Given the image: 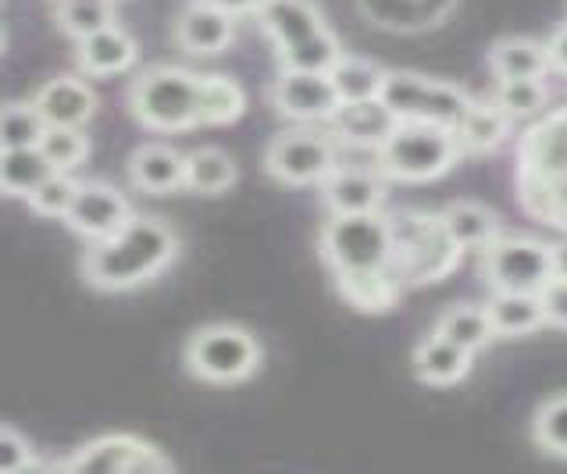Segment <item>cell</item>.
Returning a JSON list of instances; mask_svg holds the SVG:
<instances>
[{"label": "cell", "instance_id": "11", "mask_svg": "<svg viewBox=\"0 0 567 474\" xmlns=\"http://www.w3.org/2000/svg\"><path fill=\"white\" fill-rule=\"evenodd\" d=\"M271 107L289 122L300 125H326L339 107V96L329 83L326 72H293L282 69L268 86Z\"/></svg>", "mask_w": 567, "mask_h": 474}, {"label": "cell", "instance_id": "3", "mask_svg": "<svg viewBox=\"0 0 567 474\" xmlns=\"http://www.w3.org/2000/svg\"><path fill=\"white\" fill-rule=\"evenodd\" d=\"M321 260L336 275H368V271H393L396 243L393 221L382 210L368 215H329L318 236Z\"/></svg>", "mask_w": 567, "mask_h": 474}, {"label": "cell", "instance_id": "17", "mask_svg": "<svg viewBox=\"0 0 567 474\" xmlns=\"http://www.w3.org/2000/svg\"><path fill=\"white\" fill-rule=\"evenodd\" d=\"M457 0H358L364 19L385 32H425L440 29Z\"/></svg>", "mask_w": 567, "mask_h": 474}, {"label": "cell", "instance_id": "41", "mask_svg": "<svg viewBox=\"0 0 567 474\" xmlns=\"http://www.w3.org/2000/svg\"><path fill=\"white\" fill-rule=\"evenodd\" d=\"M539 303H543V321L554 324V329H567V279H549L539 289Z\"/></svg>", "mask_w": 567, "mask_h": 474}, {"label": "cell", "instance_id": "6", "mask_svg": "<svg viewBox=\"0 0 567 474\" xmlns=\"http://www.w3.org/2000/svg\"><path fill=\"white\" fill-rule=\"evenodd\" d=\"M379 101L393 111L396 122H432L446 128L457 125L472 107L467 90L417 72H385Z\"/></svg>", "mask_w": 567, "mask_h": 474}, {"label": "cell", "instance_id": "34", "mask_svg": "<svg viewBox=\"0 0 567 474\" xmlns=\"http://www.w3.org/2000/svg\"><path fill=\"white\" fill-rule=\"evenodd\" d=\"M37 146H40V154L51 161L54 172H75V168H83L90 157V136L83 128L47 125Z\"/></svg>", "mask_w": 567, "mask_h": 474}, {"label": "cell", "instance_id": "40", "mask_svg": "<svg viewBox=\"0 0 567 474\" xmlns=\"http://www.w3.org/2000/svg\"><path fill=\"white\" fill-rule=\"evenodd\" d=\"M40 461H37V450L32 443L22 435L8 429V424H0V474H22V471H37Z\"/></svg>", "mask_w": 567, "mask_h": 474}, {"label": "cell", "instance_id": "22", "mask_svg": "<svg viewBox=\"0 0 567 474\" xmlns=\"http://www.w3.org/2000/svg\"><path fill=\"white\" fill-rule=\"evenodd\" d=\"M329 125L336 128L339 140H347L353 146H368V151H379V143L393 133L396 118H393V111L375 96V101L339 104Z\"/></svg>", "mask_w": 567, "mask_h": 474}, {"label": "cell", "instance_id": "25", "mask_svg": "<svg viewBox=\"0 0 567 474\" xmlns=\"http://www.w3.org/2000/svg\"><path fill=\"white\" fill-rule=\"evenodd\" d=\"M522 154L528 175H567V111L532 128Z\"/></svg>", "mask_w": 567, "mask_h": 474}, {"label": "cell", "instance_id": "28", "mask_svg": "<svg viewBox=\"0 0 567 474\" xmlns=\"http://www.w3.org/2000/svg\"><path fill=\"white\" fill-rule=\"evenodd\" d=\"M51 161L40 154V146H14V151H0V196L8 200H29L47 175H51Z\"/></svg>", "mask_w": 567, "mask_h": 474}, {"label": "cell", "instance_id": "31", "mask_svg": "<svg viewBox=\"0 0 567 474\" xmlns=\"http://www.w3.org/2000/svg\"><path fill=\"white\" fill-rule=\"evenodd\" d=\"M339 292L350 307L364 315H382L400 300V275L396 271H368V275H339Z\"/></svg>", "mask_w": 567, "mask_h": 474}, {"label": "cell", "instance_id": "15", "mask_svg": "<svg viewBox=\"0 0 567 474\" xmlns=\"http://www.w3.org/2000/svg\"><path fill=\"white\" fill-rule=\"evenodd\" d=\"M257 22H261V32L271 40L275 54H286L300 47L303 40L326 32V14H321L311 0H265L257 8Z\"/></svg>", "mask_w": 567, "mask_h": 474}, {"label": "cell", "instance_id": "36", "mask_svg": "<svg viewBox=\"0 0 567 474\" xmlns=\"http://www.w3.org/2000/svg\"><path fill=\"white\" fill-rule=\"evenodd\" d=\"M43 118L32 107V101H8L0 104V151H14V146H37L43 136Z\"/></svg>", "mask_w": 567, "mask_h": 474}, {"label": "cell", "instance_id": "8", "mask_svg": "<svg viewBox=\"0 0 567 474\" xmlns=\"http://www.w3.org/2000/svg\"><path fill=\"white\" fill-rule=\"evenodd\" d=\"M336 165V140L315 125L286 128L265 151V172L282 186H321Z\"/></svg>", "mask_w": 567, "mask_h": 474}, {"label": "cell", "instance_id": "37", "mask_svg": "<svg viewBox=\"0 0 567 474\" xmlns=\"http://www.w3.org/2000/svg\"><path fill=\"white\" fill-rule=\"evenodd\" d=\"M532 439L549 456H564L567 461V392H557V396L539 403L536 418H532Z\"/></svg>", "mask_w": 567, "mask_h": 474}, {"label": "cell", "instance_id": "7", "mask_svg": "<svg viewBox=\"0 0 567 474\" xmlns=\"http://www.w3.org/2000/svg\"><path fill=\"white\" fill-rule=\"evenodd\" d=\"M389 221H393V243H396L393 271L400 275V282H440L461 260V250L443 233L440 215L408 210V215Z\"/></svg>", "mask_w": 567, "mask_h": 474}, {"label": "cell", "instance_id": "43", "mask_svg": "<svg viewBox=\"0 0 567 474\" xmlns=\"http://www.w3.org/2000/svg\"><path fill=\"white\" fill-rule=\"evenodd\" d=\"M549 271H554V279H567V239L549 243Z\"/></svg>", "mask_w": 567, "mask_h": 474}, {"label": "cell", "instance_id": "35", "mask_svg": "<svg viewBox=\"0 0 567 474\" xmlns=\"http://www.w3.org/2000/svg\"><path fill=\"white\" fill-rule=\"evenodd\" d=\"M493 101L504 107L514 122L517 118H532V114H543L549 107L546 75L543 79H496Z\"/></svg>", "mask_w": 567, "mask_h": 474}, {"label": "cell", "instance_id": "23", "mask_svg": "<svg viewBox=\"0 0 567 474\" xmlns=\"http://www.w3.org/2000/svg\"><path fill=\"white\" fill-rule=\"evenodd\" d=\"M440 221H443V233L461 254L485 250L499 236V215L478 200H453L440 215Z\"/></svg>", "mask_w": 567, "mask_h": 474}, {"label": "cell", "instance_id": "39", "mask_svg": "<svg viewBox=\"0 0 567 474\" xmlns=\"http://www.w3.org/2000/svg\"><path fill=\"white\" fill-rule=\"evenodd\" d=\"M339 54H343V47H339L336 32L326 29V32H318V37L303 40L300 47H293V51L279 54V64L293 72H329Z\"/></svg>", "mask_w": 567, "mask_h": 474}, {"label": "cell", "instance_id": "20", "mask_svg": "<svg viewBox=\"0 0 567 474\" xmlns=\"http://www.w3.org/2000/svg\"><path fill=\"white\" fill-rule=\"evenodd\" d=\"M475 353L450 342L446 336L432 332L414 347V374L425 385H457L472 374Z\"/></svg>", "mask_w": 567, "mask_h": 474}, {"label": "cell", "instance_id": "1", "mask_svg": "<svg viewBox=\"0 0 567 474\" xmlns=\"http://www.w3.org/2000/svg\"><path fill=\"white\" fill-rule=\"evenodd\" d=\"M175 257H179L175 228L151 215H133L118 233L90 243L79 260V271L96 292H128L165 275Z\"/></svg>", "mask_w": 567, "mask_h": 474}, {"label": "cell", "instance_id": "44", "mask_svg": "<svg viewBox=\"0 0 567 474\" xmlns=\"http://www.w3.org/2000/svg\"><path fill=\"white\" fill-rule=\"evenodd\" d=\"M210 4H218L229 14H257V8H261L265 0H210Z\"/></svg>", "mask_w": 567, "mask_h": 474}, {"label": "cell", "instance_id": "26", "mask_svg": "<svg viewBox=\"0 0 567 474\" xmlns=\"http://www.w3.org/2000/svg\"><path fill=\"white\" fill-rule=\"evenodd\" d=\"M236 161L221 151V146H197L193 154H186V175L183 189H193L200 196H221L236 186Z\"/></svg>", "mask_w": 567, "mask_h": 474}, {"label": "cell", "instance_id": "2", "mask_svg": "<svg viewBox=\"0 0 567 474\" xmlns=\"http://www.w3.org/2000/svg\"><path fill=\"white\" fill-rule=\"evenodd\" d=\"M128 114L151 133H186L200 125V72L154 64L125 93Z\"/></svg>", "mask_w": 567, "mask_h": 474}, {"label": "cell", "instance_id": "4", "mask_svg": "<svg viewBox=\"0 0 567 474\" xmlns=\"http://www.w3.org/2000/svg\"><path fill=\"white\" fill-rule=\"evenodd\" d=\"M379 175L396 183H432L461 161L453 128L432 122H396L393 133L379 143Z\"/></svg>", "mask_w": 567, "mask_h": 474}, {"label": "cell", "instance_id": "13", "mask_svg": "<svg viewBox=\"0 0 567 474\" xmlns=\"http://www.w3.org/2000/svg\"><path fill=\"white\" fill-rule=\"evenodd\" d=\"M32 107L40 111L43 125L86 128L101 107V96L93 93L83 75H54L32 93Z\"/></svg>", "mask_w": 567, "mask_h": 474}, {"label": "cell", "instance_id": "38", "mask_svg": "<svg viewBox=\"0 0 567 474\" xmlns=\"http://www.w3.org/2000/svg\"><path fill=\"white\" fill-rule=\"evenodd\" d=\"M75 189H79V178L72 172H51L37 189H32V196L25 204H29L32 215L61 221L64 215H69L72 200H75Z\"/></svg>", "mask_w": 567, "mask_h": 474}, {"label": "cell", "instance_id": "10", "mask_svg": "<svg viewBox=\"0 0 567 474\" xmlns=\"http://www.w3.org/2000/svg\"><path fill=\"white\" fill-rule=\"evenodd\" d=\"M157 446H151L140 435H101L93 443L79 446L61 471H83V474H151V471H172Z\"/></svg>", "mask_w": 567, "mask_h": 474}, {"label": "cell", "instance_id": "33", "mask_svg": "<svg viewBox=\"0 0 567 474\" xmlns=\"http://www.w3.org/2000/svg\"><path fill=\"white\" fill-rule=\"evenodd\" d=\"M54 22L64 37L86 40L115 22V0H54Z\"/></svg>", "mask_w": 567, "mask_h": 474}, {"label": "cell", "instance_id": "24", "mask_svg": "<svg viewBox=\"0 0 567 474\" xmlns=\"http://www.w3.org/2000/svg\"><path fill=\"white\" fill-rule=\"evenodd\" d=\"M489 72L496 79H543L549 75L546 43L532 37H504L489 47Z\"/></svg>", "mask_w": 567, "mask_h": 474}, {"label": "cell", "instance_id": "9", "mask_svg": "<svg viewBox=\"0 0 567 474\" xmlns=\"http://www.w3.org/2000/svg\"><path fill=\"white\" fill-rule=\"evenodd\" d=\"M482 275L493 292H539L549 271V243L536 236H496L482 250Z\"/></svg>", "mask_w": 567, "mask_h": 474}, {"label": "cell", "instance_id": "5", "mask_svg": "<svg viewBox=\"0 0 567 474\" xmlns=\"http://www.w3.org/2000/svg\"><path fill=\"white\" fill-rule=\"evenodd\" d=\"M186 371L207 385H239L261 371V342L243 324H204L186 339Z\"/></svg>", "mask_w": 567, "mask_h": 474}, {"label": "cell", "instance_id": "27", "mask_svg": "<svg viewBox=\"0 0 567 474\" xmlns=\"http://www.w3.org/2000/svg\"><path fill=\"white\" fill-rule=\"evenodd\" d=\"M326 75H329V83L339 96V104H358V101H375L379 90H382L385 69L371 58L339 54Z\"/></svg>", "mask_w": 567, "mask_h": 474}, {"label": "cell", "instance_id": "19", "mask_svg": "<svg viewBox=\"0 0 567 474\" xmlns=\"http://www.w3.org/2000/svg\"><path fill=\"white\" fill-rule=\"evenodd\" d=\"M186 175V154H179L168 143H143L128 157V183L140 193L151 196H168L183 189Z\"/></svg>", "mask_w": 567, "mask_h": 474}, {"label": "cell", "instance_id": "42", "mask_svg": "<svg viewBox=\"0 0 567 474\" xmlns=\"http://www.w3.org/2000/svg\"><path fill=\"white\" fill-rule=\"evenodd\" d=\"M546 54H549V72H564L567 75V25H560L554 37L546 40Z\"/></svg>", "mask_w": 567, "mask_h": 474}, {"label": "cell", "instance_id": "29", "mask_svg": "<svg viewBox=\"0 0 567 474\" xmlns=\"http://www.w3.org/2000/svg\"><path fill=\"white\" fill-rule=\"evenodd\" d=\"M496 336H532L543 329V303L539 292H493V300L485 303Z\"/></svg>", "mask_w": 567, "mask_h": 474}, {"label": "cell", "instance_id": "14", "mask_svg": "<svg viewBox=\"0 0 567 474\" xmlns=\"http://www.w3.org/2000/svg\"><path fill=\"white\" fill-rule=\"evenodd\" d=\"M236 40V14L221 11L210 0H193V4L179 14L175 22V43L183 47L186 54L210 58L229 51V43Z\"/></svg>", "mask_w": 567, "mask_h": 474}, {"label": "cell", "instance_id": "45", "mask_svg": "<svg viewBox=\"0 0 567 474\" xmlns=\"http://www.w3.org/2000/svg\"><path fill=\"white\" fill-rule=\"evenodd\" d=\"M0 54H4V32H0Z\"/></svg>", "mask_w": 567, "mask_h": 474}, {"label": "cell", "instance_id": "18", "mask_svg": "<svg viewBox=\"0 0 567 474\" xmlns=\"http://www.w3.org/2000/svg\"><path fill=\"white\" fill-rule=\"evenodd\" d=\"M136 61H140V43L115 22L96 29L86 40H75V64L83 75L111 79V75L128 72Z\"/></svg>", "mask_w": 567, "mask_h": 474}, {"label": "cell", "instance_id": "12", "mask_svg": "<svg viewBox=\"0 0 567 474\" xmlns=\"http://www.w3.org/2000/svg\"><path fill=\"white\" fill-rule=\"evenodd\" d=\"M133 215L136 210L118 186L93 178V183H79L75 200L61 221L69 225L75 236H83L86 243H96V239H107L111 233H118Z\"/></svg>", "mask_w": 567, "mask_h": 474}, {"label": "cell", "instance_id": "21", "mask_svg": "<svg viewBox=\"0 0 567 474\" xmlns=\"http://www.w3.org/2000/svg\"><path fill=\"white\" fill-rule=\"evenodd\" d=\"M511 125H514V118L496 101H472V107L464 111V118L453 125L461 157L464 154H493L496 146H504V140L511 136Z\"/></svg>", "mask_w": 567, "mask_h": 474}, {"label": "cell", "instance_id": "32", "mask_svg": "<svg viewBox=\"0 0 567 474\" xmlns=\"http://www.w3.org/2000/svg\"><path fill=\"white\" fill-rule=\"evenodd\" d=\"M247 111V93L229 75H200V125H233Z\"/></svg>", "mask_w": 567, "mask_h": 474}, {"label": "cell", "instance_id": "16", "mask_svg": "<svg viewBox=\"0 0 567 474\" xmlns=\"http://www.w3.org/2000/svg\"><path fill=\"white\" fill-rule=\"evenodd\" d=\"M321 204L329 215H368L385 204V178L364 168H332L321 183Z\"/></svg>", "mask_w": 567, "mask_h": 474}, {"label": "cell", "instance_id": "30", "mask_svg": "<svg viewBox=\"0 0 567 474\" xmlns=\"http://www.w3.org/2000/svg\"><path fill=\"white\" fill-rule=\"evenodd\" d=\"M435 332L446 336L450 342H457V347H464V350H472V353L485 350L496 339L485 303H453V307H446L440 315V321H435Z\"/></svg>", "mask_w": 567, "mask_h": 474}]
</instances>
